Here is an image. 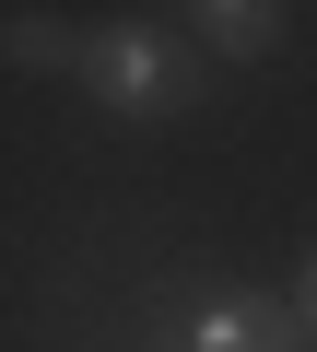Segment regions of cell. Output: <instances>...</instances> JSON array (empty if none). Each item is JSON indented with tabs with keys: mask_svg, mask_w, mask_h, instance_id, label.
<instances>
[{
	"mask_svg": "<svg viewBox=\"0 0 317 352\" xmlns=\"http://www.w3.org/2000/svg\"><path fill=\"white\" fill-rule=\"evenodd\" d=\"M165 352H305V329L270 305V294H212V305H188L177 317V340Z\"/></svg>",
	"mask_w": 317,
	"mask_h": 352,
	"instance_id": "cell-2",
	"label": "cell"
},
{
	"mask_svg": "<svg viewBox=\"0 0 317 352\" xmlns=\"http://www.w3.org/2000/svg\"><path fill=\"white\" fill-rule=\"evenodd\" d=\"M294 329H305V352H317V258H305V282H294V305H282Z\"/></svg>",
	"mask_w": 317,
	"mask_h": 352,
	"instance_id": "cell-5",
	"label": "cell"
},
{
	"mask_svg": "<svg viewBox=\"0 0 317 352\" xmlns=\"http://www.w3.org/2000/svg\"><path fill=\"white\" fill-rule=\"evenodd\" d=\"M188 47H212V59H270V47H282V12H270V0H200V12H188Z\"/></svg>",
	"mask_w": 317,
	"mask_h": 352,
	"instance_id": "cell-3",
	"label": "cell"
},
{
	"mask_svg": "<svg viewBox=\"0 0 317 352\" xmlns=\"http://www.w3.org/2000/svg\"><path fill=\"white\" fill-rule=\"evenodd\" d=\"M0 59H12V71H71L83 36H71L59 12H0Z\"/></svg>",
	"mask_w": 317,
	"mask_h": 352,
	"instance_id": "cell-4",
	"label": "cell"
},
{
	"mask_svg": "<svg viewBox=\"0 0 317 352\" xmlns=\"http://www.w3.org/2000/svg\"><path fill=\"white\" fill-rule=\"evenodd\" d=\"M71 71H83V94H94L106 118H177V106L200 94V47L165 36V24H94Z\"/></svg>",
	"mask_w": 317,
	"mask_h": 352,
	"instance_id": "cell-1",
	"label": "cell"
}]
</instances>
